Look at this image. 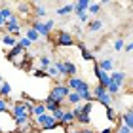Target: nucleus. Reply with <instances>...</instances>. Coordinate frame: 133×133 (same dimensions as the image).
Returning a JSON list of instances; mask_svg holds the SVG:
<instances>
[{"instance_id":"1","label":"nucleus","mask_w":133,"mask_h":133,"mask_svg":"<svg viewBox=\"0 0 133 133\" xmlns=\"http://www.w3.org/2000/svg\"><path fill=\"white\" fill-rule=\"evenodd\" d=\"M32 107H34V103H31L29 99L27 101H15L14 105H11V116H14V120L15 118H31Z\"/></svg>"},{"instance_id":"2","label":"nucleus","mask_w":133,"mask_h":133,"mask_svg":"<svg viewBox=\"0 0 133 133\" xmlns=\"http://www.w3.org/2000/svg\"><path fill=\"white\" fill-rule=\"evenodd\" d=\"M91 95H93V101H97V103H101L105 108H108V107H112V95H108L107 93V88H103V86H95L93 89H91Z\"/></svg>"},{"instance_id":"3","label":"nucleus","mask_w":133,"mask_h":133,"mask_svg":"<svg viewBox=\"0 0 133 133\" xmlns=\"http://www.w3.org/2000/svg\"><path fill=\"white\" fill-rule=\"evenodd\" d=\"M32 124H34V128H40V129H55L57 125H59L55 120H53V116H51L50 112H46L44 116L32 120Z\"/></svg>"},{"instance_id":"4","label":"nucleus","mask_w":133,"mask_h":133,"mask_svg":"<svg viewBox=\"0 0 133 133\" xmlns=\"http://www.w3.org/2000/svg\"><path fill=\"white\" fill-rule=\"evenodd\" d=\"M57 66H59V72H61V76L65 78H72L78 74V66L72 63V61H57Z\"/></svg>"},{"instance_id":"5","label":"nucleus","mask_w":133,"mask_h":133,"mask_svg":"<svg viewBox=\"0 0 133 133\" xmlns=\"http://www.w3.org/2000/svg\"><path fill=\"white\" fill-rule=\"evenodd\" d=\"M70 89L65 86V84H55V86L51 88V91H50V97L51 99H55L57 103H61L63 105V101H66V95H69Z\"/></svg>"},{"instance_id":"6","label":"nucleus","mask_w":133,"mask_h":133,"mask_svg":"<svg viewBox=\"0 0 133 133\" xmlns=\"http://www.w3.org/2000/svg\"><path fill=\"white\" fill-rule=\"evenodd\" d=\"M55 44H57L59 48H72L76 42H74V36H72L70 31H59V32H57Z\"/></svg>"},{"instance_id":"7","label":"nucleus","mask_w":133,"mask_h":133,"mask_svg":"<svg viewBox=\"0 0 133 133\" xmlns=\"http://www.w3.org/2000/svg\"><path fill=\"white\" fill-rule=\"evenodd\" d=\"M4 29H6V34H10V36H17L21 32V19L17 15H14L11 19H8L4 23Z\"/></svg>"},{"instance_id":"8","label":"nucleus","mask_w":133,"mask_h":133,"mask_svg":"<svg viewBox=\"0 0 133 133\" xmlns=\"http://www.w3.org/2000/svg\"><path fill=\"white\" fill-rule=\"evenodd\" d=\"M31 27L34 29L36 32H38V36H44V38L51 34V29L46 25V21H38V19H36V21H32V25H31Z\"/></svg>"},{"instance_id":"9","label":"nucleus","mask_w":133,"mask_h":133,"mask_svg":"<svg viewBox=\"0 0 133 133\" xmlns=\"http://www.w3.org/2000/svg\"><path fill=\"white\" fill-rule=\"evenodd\" d=\"M84 82L82 78H78V76H72V78H66V82H65V86L70 89V91H76V89H80L82 86H84Z\"/></svg>"},{"instance_id":"10","label":"nucleus","mask_w":133,"mask_h":133,"mask_svg":"<svg viewBox=\"0 0 133 133\" xmlns=\"http://www.w3.org/2000/svg\"><path fill=\"white\" fill-rule=\"evenodd\" d=\"M74 124H76L74 114H72L70 108H66L65 114H63V118H61V122H59V125H63V128H70V125H74Z\"/></svg>"},{"instance_id":"11","label":"nucleus","mask_w":133,"mask_h":133,"mask_svg":"<svg viewBox=\"0 0 133 133\" xmlns=\"http://www.w3.org/2000/svg\"><path fill=\"white\" fill-rule=\"evenodd\" d=\"M97 66L103 72H108V74H110V72L114 70V61H112V57H105V59H101V61L97 63Z\"/></svg>"},{"instance_id":"12","label":"nucleus","mask_w":133,"mask_h":133,"mask_svg":"<svg viewBox=\"0 0 133 133\" xmlns=\"http://www.w3.org/2000/svg\"><path fill=\"white\" fill-rule=\"evenodd\" d=\"M42 103H44V107H46V112H50V114H51V112H55L57 108L61 107V103H57L55 99H51L50 95H48V97L42 101Z\"/></svg>"},{"instance_id":"13","label":"nucleus","mask_w":133,"mask_h":133,"mask_svg":"<svg viewBox=\"0 0 133 133\" xmlns=\"http://www.w3.org/2000/svg\"><path fill=\"white\" fill-rule=\"evenodd\" d=\"M72 8H74V15L76 14H86L89 8V0H78V2H72Z\"/></svg>"},{"instance_id":"14","label":"nucleus","mask_w":133,"mask_h":133,"mask_svg":"<svg viewBox=\"0 0 133 133\" xmlns=\"http://www.w3.org/2000/svg\"><path fill=\"white\" fill-rule=\"evenodd\" d=\"M120 124H122V125H125V128H129V129L133 131V107H131L129 110L124 114L122 118H120Z\"/></svg>"},{"instance_id":"15","label":"nucleus","mask_w":133,"mask_h":133,"mask_svg":"<svg viewBox=\"0 0 133 133\" xmlns=\"http://www.w3.org/2000/svg\"><path fill=\"white\" fill-rule=\"evenodd\" d=\"M46 114V107H44V103H34V107H32V112H31V118L36 120V118H40V116H44Z\"/></svg>"},{"instance_id":"16","label":"nucleus","mask_w":133,"mask_h":133,"mask_svg":"<svg viewBox=\"0 0 133 133\" xmlns=\"http://www.w3.org/2000/svg\"><path fill=\"white\" fill-rule=\"evenodd\" d=\"M76 46L80 48V51H82V59H84V61H95V57H93L91 50H88V48L84 46V42H76Z\"/></svg>"},{"instance_id":"17","label":"nucleus","mask_w":133,"mask_h":133,"mask_svg":"<svg viewBox=\"0 0 133 133\" xmlns=\"http://www.w3.org/2000/svg\"><path fill=\"white\" fill-rule=\"evenodd\" d=\"M23 53H25V51H23L19 46H15V48H11V50H8V53H6V59H8V61H15V59H19Z\"/></svg>"},{"instance_id":"18","label":"nucleus","mask_w":133,"mask_h":133,"mask_svg":"<svg viewBox=\"0 0 133 133\" xmlns=\"http://www.w3.org/2000/svg\"><path fill=\"white\" fill-rule=\"evenodd\" d=\"M34 15H36V19H44V17L48 15V10H46V4H38V2H34Z\"/></svg>"},{"instance_id":"19","label":"nucleus","mask_w":133,"mask_h":133,"mask_svg":"<svg viewBox=\"0 0 133 133\" xmlns=\"http://www.w3.org/2000/svg\"><path fill=\"white\" fill-rule=\"evenodd\" d=\"M125 72H122V70H116V72H110V80L114 82V84H118V86H122V84L125 82Z\"/></svg>"},{"instance_id":"20","label":"nucleus","mask_w":133,"mask_h":133,"mask_svg":"<svg viewBox=\"0 0 133 133\" xmlns=\"http://www.w3.org/2000/svg\"><path fill=\"white\" fill-rule=\"evenodd\" d=\"M0 40H2V44H4L6 48H8V50H11V48H15V46H17V38H15V36L4 34L2 38H0Z\"/></svg>"},{"instance_id":"21","label":"nucleus","mask_w":133,"mask_h":133,"mask_svg":"<svg viewBox=\"0 0 133 133\" xmlns=\"http://www.w3.org/2000/svg\"><path fill=\"white\" fill-rule=\"evenodd\" d=\"M66 101H69V105H70V107H78V105H82V99H80V95H78L76 91H69V95H66Z\"/></svg>"},{"instance_id":"22","label":"nucleus","mask_w":133,"mask_h":133,"mask_svg":"<svg viewBox=\"0 0 133 133\" xmlns=\"http://www.w3.org/2000/svg\"><path fill=\"white\" fill-rule=\"evenodd\" d=\"M103 29V21L101 19H93L88 23V32H99Z\"/></svg>"},{"instance_id":"23","label":"nucleus","mask_w":133,"mask_h":133,"mask_svg":"<svg viewBox=\"0 0 133 133\" xmlns=\"http://www.w3.org/2000/svg\"><path fill=\"white\" fill-rule=\"evenodd\" d=\"M55 14L63 17V15L74 14V8H72V4H65V6H61V8H57V10H55Z\"/></svg>"},{"instance_id":"24","label":"nucleus","mask_w":133,"mask_h":133,"mask_svg":"<svg viewBox=\"0 0 133 133\" xmlns=\"http://www.w3.org/2000/svg\"><path fill=\"white\" fill-rule=\"evenodd\" d=\"M120 89H122V86H118V84H114V82L110 80V82H108V86H107V93L114 97V95L120 93Z\"/></svg>"},{"instance_id":"25","label":"nucleus","mask_w":133,"mask_h":133,"mask_svg":"<svg viewBox=\"0 0 133 133\" xmlns=\"http://www.w3.org/2000/svg\"><path fill=\"white\" fill-rule=\"evenodd\" d=\"M46 74L50 76V78H59V76H61V72H59V66H57V63H51V65H50V69L46 70Z\"/></svg>"},{"instance_id":"26","label":"nucleus","mask_w":133,"mask_h":133,"mask_svg":"<svg viewBox=\"0 0 133 133\" xmlns=\"http://www.w3.org/2000/svg\"><path fill=\"white\" fill-rule=\"evenodd\" d=\"M0 15H2L4 21H8V19H11L15 14H14V10H11V8H8V6H2V8H0Z\"/></svg>"},{"instance_id":"27","label":"nucleus","mask_w":133,"mask_h":133,"mask_svg":"<svg viewBox=\"0 0 133 133\" xmlns=\"http://www.w3.org/2000/svg\"><path fill=\"white\" fill-rule=\"evenodd\" d=\"M25 36H27V38L31 40V42H40V36H38V32H36L32 27H27V31H25Z\"/></svg>"},{"instance_id":"28","label":"nucleus","mask_w":133,"mask_h":133,"mask_svg":"<svg viewBox=\"0 0 133 133\" xmlns=\"http://www.w3.org/2000/svg\"><path fill=\"white\" fill-rule=\"evenodd\" d=\"M0 112H11V103L8 97H0Z\"/></svg>"},{"instance_id":"29","label":"nucleus","mask_w":133,"mask_h":133,"mask_svg":"<svg viewBox=\"0 0 133 133\" xmlns=\"http://www.w3.org/2000/svg\"><path fill=\"white\" fill-rule=\"evenodd\" d=\"M10 93H11L10 82H2V84H0V97H8Z\"/></svg>"},{"instance_id":"30","label":"nucleus","mask_w":133,"mask_h":133,"mask_svg":"<svg viewBox=\"0 0 133 133\" xmlns=\"http://www.w3.org/2000/svg\"><path fill=\"white\" fill-rule=\"evenodd\" d=\"M17 46H19V48H21V50H23V51H25V50H29V48H31V46H32V42H31V40H29V38H27V36H21V38H19V40H17Z\"/></svg>"},{"instance_id":"31","label":"nucleus","mask_w":133,"mask_h":133,"mask_svg":"<svg viewBox=\"0 0 133 133\" xmlns=\"http://www.w3.org/2000/svg\"><path fill=\"white\" fill-rule=\"evenodd\" d=\"M88 14H91V15H99V14H101V4H99V2H89Z\"/></svg>"},{"instance_id":"32","label":"nucleus","mask_w":133,"mask_h":133,"mask_svg":"<svg viewBox=\"0 0 133 133\" xmlns=\"http://www.w3.org/2000/svg\"><path fill=\"white\" fill-rule=\"evenodd\" d=\"M38 63H40V69L42 70H48V69H50V65H51V59L48 57V55H40Z\"/></svg>"},{"instance_id":"33","label":"nucleus","mask_w":133,"mask_h":133,"mask_svg":"<svg viewBox=\"0 0 133 133\" xmlns=\"http://www.w3.org/2000/svg\"><path fill=\"white\" fill-rule=\"evenodd\" d=\"M65 110H66V108H63V105H61V107H59V108H57L55 112H51V116H53V120H55L57 124L61 122V118H63V114H65Z\"/></svg>"},{"instance_id":"34","label":"nucleus","mask_w":133,"mask_h":133,"mask_svg":"<svg viewBox=\"0 0 133 133\" xmlns=\"http://www.w3.org/2000/svg\"><path fill=\"white\" fill-rule=\"evenodd\" d=\"M107 118L110 120V122H116V120H120V118H118V114H116V110H114L112 107H108V108H107Z\"/></svg>"},{"instance_id":"35","label":"nucleus","mask_w":133,"mask_h":133,"mask_svg":"<svg viewBox=\"0 0 133 133\" xmlns=\"http://www.w3.org/2000/svg\"><path fill=\"white\" fill-rule=\"evenodd\" d=\"M36 128H34V124L31 122V124H27V125H23V128H19V129H15L17 133H32Z\"/></svg>"},{"instance_id":"36","label":"nucleus","mask_w":133,"mask_h":133,"mask_svg":"<svg viewBox=\"0 0 133 133\" xmlns=\"http://www.w3.org/2000/svg\"><path fill=\"white\" fill-rule=\"evenodd\" d=\"M124 46H125V42H124L122 38H116V40H114V44H112V48H114V50H116V51L124 50Z\"/></svg>"},{"instance_id":"37","label":"nucleus","mask_w":133,"mask_h":133,"mask_svg":"<svg viewBox=\"0 0 133 133\" xmlns=\"http://www.w3.org/2000/svg\"><path fill=\"white\" fill-rule=\"evenodd\" d=\"M76 17H78L80 23H86V25L89 23V14H88V11H86V14H76Z\"/></svg>"},{"instance_id":"38","label":"nucleus","mask_w":133,"mask_h":133,"mask_svg":"<svg viewBox=\"0 0 133 133\" xmlns=\"http://www.w3.org/2000/svg\"><path fill=\"white\" fill-rule=\"evenodd\" d=\"M32 76H34V78H46L48 74H46V70H42V69H36V70H32Z\"/></svg>"},{"instance_id":"39","label":"nucleus","mask_w":133,"mask_h":133,"mask_svg":"<svg viewBox=\"0 0 133 133\" xmlns=\"http://www.w3.org/2000/svg\"><path fill=\"white\" fill-rule=\"evenodd\" d=\"M66 129V133H82V128H80V125H70V128H65Z\"/></svg>"},{"instance_id":"40","label":"nucleus","mask_w":133,"mask_h":133,"mask_svg":"<svg viewBox=\"0 0 133 133\" xmlns=\"http://www.w3.org/2000/svg\"><path fill=\"white\" fill-rule=\"evenodd\" d=\"M114 133H131V129H129V128H125V125H122V124H120L118 128L114 129Z\"/></svg>"},{"instance_id":"41","label":"nucleus","mask_w":133,"mask_h":133,"mask_svg":"<svg viewBox=\"0 0 133 133\" xmlns=\"http://www.w3.org/2000/svg\"><path fill=\"white\" fill-rule=\"evenodd\" d=\"M80 32H82V25H80V23L72 25V36H74V34H80Z\"/></svg>"},{"instance_id":"42","label":"nucleus","mask_w":133,"mask_h":133,"mask_svg":"<svg viewBox=\"0 0 133 133\" xmlns=\"http://www.w3.org/2000/svg\"><path fill=\"white\" fill-rule=\"evenodd\" d=\"M29 6H31V4H23V2L19 4V10H21V14H23V15H27V14H29Z\"/></svg>"},{"instance_id":"43","label":"nucleus","mask_w":133,"mask_h":133,"mask_svg":"<svg viewBox=\"0 0 133 133\" xmlns=\"http://www.w3.org/2000/svg\"><path fill=\"white\" fill-rule=\"evenodd\" d=\"M124 50H125V51H131V50H133V40H131V42H128V44L124 46Z\"/></svg>"},{"instance_id":"44","label":"nucleus","mask_w":133,"mask_h":133,"mask_svg":"<svg viewBox=\"0 0 133 133\" xmlns=\"http://www.w3.org/2000/svg\"><path fill=\"white\" fill-rule=\"evenodd\" d=\"M95 133H114L112 128H105V129H101V131H95Z\"/></svg>"},{"instance_id":"45","label":"nucleus","mask_w":133,"mask_h":133,"mask_svg":"<svg viewBox=\"0 0 133 133\" xmlns=\"http://www.w3.org/2000/svg\"><path fill=\"white\" fill-rule=\"evenodd\" d=\"M82 133H95V131L89 129V128H82Z\"/></svg>"},{"instance_id":"46","label":"nucleus","mask_w":133,"mask_h":133,"mask_svg":"<svg viewBox=\"0 0 133 133\" xmlns=\"http://www.w3.org/2000/svg\"><path fill=\"white\" fill-rule=\"evenodd\" d=\"M4 23H6V21L2 19V15H0V29H4Z\"/></svg>"},{"instance_id":"47","label":"nucleus","mask_w":133,"mask_h":133,"mask_svg":"<svg viewBox=\"0 0 133 133\" xmlns=\"http://www.w3.org/2000/svg\"><path fill=\"white\" fill-rule=\"evenodd\" d=\"M129 11H133V2H129Z\"/></svg>"},{"instance_id":"48","label":"nucleus","mask_w":133,"mask_h":133,"mask_svg":"<svg viewBox=\"0 0 133 133\" xmlns=\"http://www.w3.org/2000/svg\"><path fill=\"white\" fill-rule=\"evenodd\" d=\"M0 84H2V78H0Z\"/></svg>"},{"instance_id":"49","label":"nucleus","mask_w":133,"mask_h":133,"mask_svg":"<svg viewBox=\"0 0 133 133\" xmlns=\"http://www.w3.org/2000/svg\"><path fill=\"white\" fill-rule=\"evenodd\" d=\"M0 133H2V129H0Z\"/></svg>"}]
</instances>
